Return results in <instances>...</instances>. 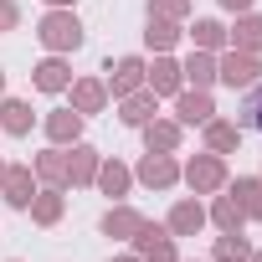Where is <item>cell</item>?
Listing matches in <instances>:
<instances>
[{
  "mask_svg": "<svg viewBox=\"0 0 262 262\" xmlns=\"http://www.w3.org/2000/svg\"><path fill=\"white\" fill-rule=\"evenodd\" d=\"M52 134H57V139H67V134H77V118H67V113H62V118H52Z\"/></svg>",
  "mask_w": 262,
  "mask_h": 262,
  "instance_id": "cell-17",
  "label": "cell"
},
{
  "mask_svg": "<svg viewBox=\"0 0 262 262\" xmlns=\"http://www.w3.org/2000/svg\"><path fill=\"white\" fill-rule=\"evenodd\" d=\"M62 82H67V67H62V62H47V67L36 72V88H47V93H57Z\"/></svg>",
  "mask_w": 262,
  "mask_h": 262,
  "instance_id": "cell-5",
  "label": "cell"
},
{
  "mask_svg": "<svg viewBox=\"0 0 262 262\" xmlns=\"http://www.w3.org/2000/svg\"><path fill=\"white\" fill-rule=\"evenodd\" d=\"M77 175H93V149H77Z\"/></svg>",
  "mask_w": 262,
  "mask_h": 262,
  "instance_id": "cell-23",
  "label": "cell"
},
{
  "mask_svg": "<svg viewBox=\"0 0 262 262\" xmlns=\"http://www.w3.org/2000/svg\"><path fill=\"white\" fill-rule=\"evenodd\" d=\"M103 226H108V231H144V226H139V216H128V211H118V216H108Z\"/></svg>",
  "mask_w": 262,
  "mask_h": 262,
  "instance_id": "cell-10",
  "label": "cell"
},
{
  "mask_svg": "<svg viewBox=\"0 0 262 262\" xmlns=\"http://www.w3.org/2000/svg\"><path fill=\"white\" fill-rule=\"evenodd\" d=\"M231 139H236V134H231V128H226V123H216V128H211V144H216V149H226Z\"/></svg>",
  "mask_w": 262,
  "mask_h": 262,
  "instance_id": "cell-18",
  "label": "cell"
},
{
  "mask_svg": "<svg viewBox=\"0 0 262 262\" xmlns=\"http://www.w3.org/2000/svg\"><path fill=\"white\" fill-rule=\"evenodd\" d=\"M221 257H226V262H236V257H247V247H242V242H221Z\"/></svg>",
  "mask_w": 262,
  "mask_h": 262,
  "instance_id": "cell-22",
  "label": "cell"
},
{
  "mask_svg": "<svg viewBox=\"0 0 262 262\" xmlns=\"http://www.w3.org/2000/svg\"><path fill=\"white\" fill-rule=\"evenodd\" d=\"M242 41H247V47H262V26L247 21V26H242Z\"/></svg>",
  "mask_w": 262,
  "mask_h": 262,
  "instance_id": "cell-20",
  "label": "cell"
},
{
  "mask_svg": "<svg viewBox=\"0 0 262 262\" xmlns=\"http://www.w3.org/2000/svg\"><path fill=\"white\" fill-rule=\"evenodd\" d=\"M180 118H185V123H206V118H211V103H206L201 93H190V98H180Z\"/></svg>",
  "mask_w": 262,
  "mask_h": 262,
  "instance_id": "cell-4",
  "label": "cell"
},
{
  "mask_svg": "<svg viewBox=\"0 0 262 262\" xmlns=\"http://www.w3.org/2000/svg\"><path fill=\"white\" fill-rule=\"evenodd\" d=\"M216 216H221V226H236V206H231V201H221V206H216Z\"/></svg>",
  "mask_w": 262,
  "mask_h": 262,
  "instance_id": "cell-21",
  "label": "cell"
},
{
  "mask_svg": "<svg viewBox=\"0 0 262 262\" xmlns=\"http://www.w3.org/2000/svg\"><path fill=\"white\" fill-rule=\"evenodd\" d=\"M242 123H247V128H257V134H262V88H257V93H252V98L242 103Z\"/></svg>",
  "mask_w": 262,
  "mask_h": 262,
  "instance_id": "cell-7",
  "label": "cell"
},
{
  "mask_svg": "<svg viewBox=\"0 0 262 262\" xmlns=\"http://www.w3.org/2000/svg\"><path fill=\"white\" fill-rule=\"evenodd\" d=\"M170 226H175V231H195V226H201V206H180Z\"/></svg>",
  "mask_w": 262,
  "mask_h": 262,
  "instance_id": "cell-9",
  "label": "cell"
},
{
  "mask_svg": "<svg viewBox=\"0 0 262 262\" xmlns=\"http://www.w3.org/2000/svg\"><path fill=\"white\" fill-rule=\"evenodd\" d=\"M0 113H6V128H16V134H26V123H31V108H26V103H6Z\"/></svg>",
  "mask_w": 262,
  "mask_h": 262,
  "instance_id": "cell-6",
  "label": "cell"
},
{
  "mask_svg": "<svg viewBox=\"0 0 262 262\" xmlns=\"http://www.w3.org/2000/svg\"><path fill=\"white\" fill-rule=\"evenodd\" d=\"M134 77H139V62H118V88H134Z\"/></svg>",
  "mask_w": 262,
  "mask_h": 262,
  "instance_id": "cell-16",
  "label": "cell"
},
{
  "mask_svg": "<svg viewBox=\"0 0 262 262\" xmlns=\"http://www.w3.org/2000/svg\"><path fill=\"white\" fill-rule=\"evenodd\" d=\"M221 6H231V11H247V6H252V0H221Z\"/></svg>",
  "mask_w": 262,
  "mask_h": 262,
  "instance_id": "cell-25",
  "label": "cell"
},
{
  "mask_svg": "<svg viewBox=\"0 0 262 262\" xmlns=\"http://www.w3.org/2000/svg\"><path fill=\"white\" fill-rule=\"evenodd\" d=\"M149 82H155V88H175V67H170V62H160V67H155V77H149Z\"/></svg>",
  "mask_w": 262,
  "mask_h": 262,
  "instance_id": "cell-15",
  "label": "cell"
},
{
  "mask_svg": "<svg viewBox=\"0 0 262 262\" xmlns=\"http://www.w3.org/2000/svg\"><path fill=\"white\" fill-rule=\"evenodd\" d=\"M149 41H155V47H170V41H175V31H170L165 21H155V26H149Z\"/></svg>",
  "mask_w": 262,
  "mask_h": 262,
  "instance_id": "cell-14",
  "label": "cell"
},
{
  "mask_svg": "<svg viewBox=\"0 0 262 262\" xmlns=\"http://www.w3.org/2000/svg\"><path fill=\"white\" fill-rule=\"evenodd\" d=\"M252 72H257L252 57H226V67H221V77H226L231 88H236V82H252Z\"/></svg>",
  "mask_w": 262,
  "mask_h": 262,
  "instance_id": "cell-3",
  "label": "cell"
},
{
  "mask_svg": "<svg viewBox=\"0 0 262 262\" xmlns=\"http://www.w3.org/2000/svg\"><path fill=\"white\" fill-rule=\"evenodd\" d=\"M41 36H47V47H77V41H82V26H77L72 16H47Z\"/></svg>",
  "mask_w": 262,
  "mask_h": 262,
  "instance_id": "cell-1",
  "label": "cell"
},
{
  "mask_svg": "<svg viewBox=\"0 0 262 262\" xmlns=\"http://www.w3.org/2000/svg\"><path fill=\"white\" fill-rule=\"evenodd\" d=\"M175 144V128H149V149H170Z\"/></svg>",
  "mask_w": 262,
  "mask_h": 262,
  "instance_id": "cell-13",
  "label": "cell"
},
{
  "mask_svg": "<svg viewBox=\"0 0 262 262\" xmlns=\"http://www.w3.org/2000/svg\"><path fill=\"white\" fill-rule=\"evenodd\" d=\"M52 6H62V0H52Z\"/></svg>",
  "mask_w": 262,
  "mask_h": 262,
  "instance_id": "cell-27",
  "label": "cell"
},
{
  "mask_svg": "<svg viewBox=\"0 0 262 262\" xmlns=\"http://www.w3.org/2000/svg\"><path fill=\"white\" fill-rule=\"evenodd\" d=\"M123 185H128V175H123L118 165H108V170H103V190H113V195H118Z\"/></svg>",
  "mask_w": 262,
  "mask_h": 262,
  "instance_id": "cell-12",
  "label": "cell"
},
{
  "mask_svg": "<svg viewBox=\"0 0 262 262\" xmlns=\"http://www.w3.org/2000/svg\"><path fill=\"white\" fill-rule=\"evenodd\" d=\"M139 175H144L149 185H170V180H175V165H170V160H160V155H149Z\"/></svg>",
  "mask_w": 262,
  "mask_h": 262,
  "instance_id": "cell-2",
  "label": "cell"
},
{
  "mask_svg": "<svg viewBox=\"0 0 262 262\" xmlns=\"http://www.w3.org/2000/svg\"><path fill=\"white\" fill-rule=\"evenodd\" d=\"M0 88H6V77H0Z\"/></svg>",
  "mask_w": 262,
  "mask_h": 262,
  "instance_id": "cell-26",
  "label": "cell"
},
{
  "mask_svg": "<svg viewBox=\"0 0 262 262\" xmlns=\"http://www.w3.org/2000/svg\"><path fill=\"white\" fill-rule=\"evenodd\" d=\"M77 103H82V108H98L103 93H98V88H77Z\"/></svg>",
  "mask_w": 262,
  "mask_h": 262,
  "instance_id": "cell-19",
  "label": "cell"
},
{
  "mask_svg": "<svg viewBox=\"0 0 262 262\" xmlns=\"http://www.w3.org/2000/svg\"><path fill=\"white\" fill-rule=\"evenodd\" d=\"M11 201H16V206H26V201H31V180H26L21 170L11 175Z\"/></svg>",
  "mask_w": 262,
  "mask_h": 262,
  "instance_id": "cell-11",
  "label": "cell"
},
{
  "mask_svg": "<svg viewBox=\"0 0 262 262\" xmlns=\"http://www.w3.org/2000/svg\"><path fill=\"white\" fill-rule=\"evenodd\" d=\"M190 180H195V185H216V180H221V165H216V160H201V165H190Z\"/></svg>",
  "mask_w": 262,
  "mask_h": 262,
  "instance_id": "cell-8",
  "label": "cell"
},
{
  "mask_svg": "<svg viewBox=\"0 0 262 262\" xmlns=\"http://www.w3.org/2000/svg\"><path fill=\"white\" fill-rule=\"evenodd\" d=\"M0 26H16V11L6 6V0H0Z\"/></svg>",
  "mask_w": 262,
  "mask_h": 262,
  "instance_id": "cell-24",
  "label": "cell"
}]
</instances>
